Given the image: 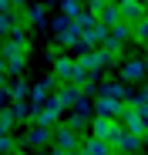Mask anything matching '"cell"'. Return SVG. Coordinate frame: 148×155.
<instances>
[{
	"instance_id": "obj_10",
	"label": "cell",
	"mask_w": 148,
	"mask_h": 155,
	"mask_svg": "<svg viewBox=\"0 0 148 155\" xmlns=\"http://www.w3.org/2000/svg\"><path fill=\"white\" fill-rule=\"evenodd\" d=\"M54 94L61 98L64 108H74V105H78V98H81V88H78V84H61V91H54Z\"/></svg>"
},
{
	"instance_id": "obj_21",
	"label": "cell",
	"mask_w": 148,
	"mask_h": 155,
	"mask_svg": "<svg viewBox=\"0 0 148 155\" xmlns=\"http://www.w3.org/2000/svg\"><path fill=\"white\" fill-rule=\"evenodd\" d=\"M51 155H71V152H64V148H57V152H51Z\"/></svg>"
},
{
	"instance_id": "obj_5",
	"label": "cell",
	"mask_w": 148,
	"mask_h": 155,
	"mask_svg": "<svg viewBox=\"0 0 148 155\" xmlns=\"http://www.w3.org/2000/svg\"><path fill=\"white\" fill-rule=\"evenodd\" d=\"M145 61H125V64H121V81H125V84H131V81H141V78H145Z\"/></svg>"
},
{
	"instance_id": "obj_12",
	"label": "cell",
	"mask_w": 148,
	"mask_h": 155,
	"mask_svg": "<svg viewBox=\"0 0 148 155\" xmlns=\"http://www.w3.org/2000/svg\"><path fill=\"white\" fill-rule=\"evenodd\" d=\"M131 41H141V44H148V17H141L138 24H131Z\"/></svg>"
},
{
	"instance_id": "obj_4",
	"label": "cell",
	"mask_w": 148,
	"mask_h": 155,
	"mask_svg": "<svg viewBox=\"0 0 148 155\" xmlns=\"http://www.w3.org/2000/svg\"><path fill=\"white\" fill-rule=\"evenodd\" d=\"M54 84H57V74H54V78H47V81H40V84H34V88H31V105H34V108H40L44 101L54 94V91H51Z\"/></svg>"
},
{
	"instance_id": "obj_3",
	"label": "cell",
	"mask_w": 148,
	"mask_h": 155,
	"mask_svg": "<svg viewBox=\"0 0 148 155\" xmlns=\"http://www.w3.org/2000/svg\"><path fill=\"white\" fill-rule=\"evenodd\" d=\"M121 105H125V101H114V98H108V94H98V98H94V115H105V118H118Z\"/></svg>"
},
{
	"instance_id": "obj_20",
	"label": "cell",
	"mask_w": 148,
	"mask_h": 155,
	"mask_svg": "<svg viewBox=\"0 0 148 155\" xmlns=\"http://www.w3.org/2000/svg\"><path fill=\"white\" fill-rule=\"evenodd\" d=\"M141 118H145V135H148V111H141Z\"/></svg>"
},
{
	"instance_id": "obj_11",
	"label": "cell",
	"mask_w": 148,
	"mask_h": 155,
	"mask_svg": "<svg viewBox=\"0 0 148 155\" xmlns=\"http://www.w3.org/2000/svg\"><path fill=\"white\" fill-rule=\"evenodd\" d=\"M54 142V132L47 125H40V128H34V132L27 135V145H51Z\"/></svg>"
},
{
	"instance_id": "obj_15",
	"label": "cell",
	"mask_w": 148,
	"mask_h": 155,
	"mask_svg": "<svg viewBox=\"0 0 148 155\" xmlns=\"http://www.w3.org/2000/svg\"><path fill=\"white\" fill-rule=\"evenodd\" d=\"M108 4H111V0H84V10H91V14H101Z\"/></svg>"
},
{
	"instance_id": "obj_2",
	"label": "cell",
	"mask_w": 148,
	"mask_h": 155,
	"mask_svg": "<svg viewBox=\"0 0 148 155\" xmlns=\"http://www.w3.org/2000/svg\"><path fill=\"white\" fill-rule=\"evenodd\" d=\"M54 145H57V148H64V152H78V148H81L78 128H71V125L57 128V132H54Z\"/></svg>"
},
{
	"instance_id": "obj_22",
	"label": "cell",
	"mask_w": 148,
	"mask_h": 155,
	"mask_svg": "<svg viewBox=\"0 0 148 155\" xmlns=\"http://www.w3.org/2000/svg\"><path fill=\"white\" fill-rule=\"evenodd\" d=\"M111 155H125V152H118V148H114V152H111Z\"/></svg>"
},
{
	"instance_id": "obj_18",
	"label": "cell",
	"mask_w": 148,
	"mask_h": 155,
	"mask_svg": "<svg viewBox=\"0 0 148 155\" xmlns=\"http://www.w3.org/2000/svg\"><path fill=\"white\" fill-rule=\"evenodd\" d=\"M7 74H10V71H7V61L0 58V84H4V78H7Z\"/></svg>"
},
{
	"instance_id": "obj_16",
	"label": "cell",
	"mask_w": 148,
	"mask_h": 155,
	"mask_svg": "<svg viewBox=\"0 0 148 155\" xmlns=\"http://www.w3.org/2000/svg\"><path fill=\"white\" fill-rule=\"evenodd\" d=\"M10 98H14V101H20V98H27V84H24V81H17V84L10 88Z\"/></svg>"
},
{
	"instance_id": "obj_13",
	"label": "cell",
	"mask_w": 148,
	"mask_h": 155,
	"mask_svg": "<svg viewBox=\"0 0 148 155\" xmlns=\"http://www.w3.org/2000/svg\"><path fill=\"white\" fill-rule=\"evenodd\" d=\"M101 94H108V98H114V101H125V98H128V88H125V84H105Z\"/></svg>"
},
{
	"instance_id": "obj_9",
	"label": "cell",
	"mask_w": 148,
	"mask_h": 155,
	"mask_svg": "<svg viewBox=\"0 0 148 155\" xmlns=\"http://www.w3.org/2000/svg\"><path fill=\"white\" fill-rule=\"evenodd\" d=\"M111 132H114V118H105V115H98L94 121H91V135L94 138H111Z\"/></svg>"
},
{
	"instance_id": "obj_17",
	"label": "cell",
	"mask_w": 148,
	"mask_h": 155,
	"mask_svg": "<svg viewBox=\"0 0 148 155\" xmlns=\"http://www.w3.org/2000/svg\"><path fill=\"white\" fill-rule=\"evenodd\" d=\"M7 152H14V142L7 135H0V155H7Z\"/></svg>"
},
{
	"instance_id": "obj_7",
	"label": "cell",
	"mask_w": 148,
	"mask_h": 155,
	"mask_svg": "<svg viewBox=\"0 0 148 155\" xmlns=\"http://www.w3.org/2000/svg\"><path fill=\"white\" fill-rule=\"evenodd\" d=\"M98 20H101L105 27H114V24H121V20H125V14H121V4H118V0H111V4H108L101 14H98Z\"/></svg>"
},
{
	"instance_id": "obj_23",
	"label": "cell",
	"mask_w": 148,
	"mask_h": 155,
	"mask_svg": "<svg viewBox=\"0 0 148 155\" xmlns=\"http://www.w3.org/2000/svg\"><path fill=\"white\" fill-rule=\"evenodd\" d=\"M141 4H145V10H148V0H141Z\"/></svg>"
},
{
	"instance_id": "obj_8",
	"label": "cell",
	"mask_w": 148,
	"mask_h": 155,
	"mask_svg": "<svg viewBox=\"0 0 148 155\" xmlns=\"http://www.w3.org/2000/svg\"><path fill=\"white\" fill-rule=\"evenodd\" d=\"M121 14H125V24H138L141 17H148V10H145L141 0H128V4H121Z\"/></svg>"
},
{
	"instance_id": "obj_24",
	"label": "cell",
	"mask_w": 148,
	"mask_h": 155,
	"mask_svg": "<svg viewBox=\"0 0 148 155\" xmlns=\"http://www.w3.org/2000/svg\"><path fill=\"white\" fill-rule=\"evenodd\" d=\"M145 68H148V54H145Z\"/></svg>"
},
{
	"instance_id": "obj_14",
	"label": "cell",
	"mask_w": 148,
	"mask_h": 155,
	"mask_svg": "<svg viewBox=\"0 0 148 155\" xmlns=\"http://www.w3.org/2000/svg\"><path fill=\"white\" fill-rule=\"evenodd\" d=\"M27 20H31V24H37V27H40V24H44V7H40V4L27 7Z\"/></svg>"
},
{
	"instance_id": "obj_6",
	"label": "cell",
	"mask_w": 148,
	"mask_h": 155,
	"mask_svg": "<svg viewBox=\"0 0 148 155\" xmlns=\"http://www.w3.org/2000/svg\"><path fill=\"white\" fill-rule=\"evenodd\" d=\"M78 152H81V155H111L114 148H111L105 138H94V135H91L88 142H81V148H78Z\"/></svg>"
},
{
	"instance_id": "obj_1",
	"label": "cell",
	"mask_w": 148,
	"mask_h": 155,
	"mask_svg": "<svg viewBox=\"0 0 148 155\" xmlns=\"http://www.w3.org/2000/svg\"><path fill=\"white\" fill-rule=\"evenodd\" d=\"M57 115H64V105H61V98H57V94H51L40 108H34V121H37V125H54Z\"/></svg>"
},
{
	"instance_id": "obj_19",
	"label": "cell",
	"mask_w": 148,
	"mask_h": 155,
	"mask_svg": "<svg viewBox=\"0 0 148 155\" xmlns=\"http://www.w3.org/2000/svg\"><path fill=\"white\" fill-rule=\"evenodd\" d=\"M7 98H10V94H7V88H4V84H0V105H4V101H7Z\"/></svg>"
}]
</instances>
